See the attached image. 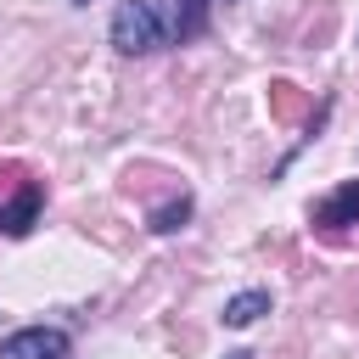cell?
Returning <instances> with one entry per match:
<instances>
[{
    "label": "cell",
    "mask_w": 359,
    "mask_h": 359,
    "mask_svg": "<svg viewBox=\"0 0 359 359\" xmlns=\"http://www.w3.org/2000/svg\"><path fill=\"white\" fill-rule=\"evenodd\" d=\"M112 50L123 56H151L180 45V0H123L112 11Z\"/></svg>",
    "instance_id": "1"
},
{
    "label": "cell",
    "mask_w": 359,
    "mask_h": 359,
    "mask_svg": "<svg viewBox=\"0 0 359 359\" xmlns=\"http://www.w3.org/2000/svg\"><path fill=\"white\" fill-rule=\"evenodd\" d=\"M73 353V337L62 325H22L0 342V359H67Z\"/></svg>",
    "instance_id": "2"
},
{
    "label": "cell",
    "mask_w": 359,
    "mask_h": 359,
    "mask_svg": "<svg viewBox=\"0 0 359 359\" xmlns=\"http://www.w3.org/2000/svg\"><path fill=\"white\" fill-rule=\"evenodd\" d=\"M309 224H320V230L359 224V180H348V185H337L331 196H320V202L309 208Z\"/></svg>",
    "instance_id": "3"
},
{
    "label": "cell",
    "mask_w": 359,
    "mask_h": 359,
    "mask_svg": "<svg viewBox=\"0 0 359 359\" xmlns=\"http://www.w3.org/2000/svg\"><path fill=\"white\" fill-rule=\"evenodd\" d=\"M39 202H45V191L28 180V185L0 208V230H6V236H28V230H34V219H39Z\"/></svg>",
    "instance_id": "4"
},
{
    "label": "cell",
    "mask_w": 359,
    "mask_h": 359,
    "mask_svg": "<svg viewBox=\"0 0 359 359\" xmlns=\"http://www.w3.org/2000/svg\"><path fill=\"white\" fill-rule=\"evenodd\" d=\"M258 314H269V292H264V286H252V292H236V297H224V314H219V320H224L230 331H241V325H252Z\"/></svg>",
    "instance_id": "5"
},
{
    "label": "cell",
    "mask_w": 359,
    "mask_h": 359,
    "mask_svg": "<svg viewBox=\"0 0 359 359\" xmlns=\"http://www.w3.org/2000/svg\"><path fill=\"white\" fill-rule=\"evenodd\" d=\"M185 219H191V196H168L163 208L146 213V230L151 236H174V230H185Z\"/></svg>",
    "instance_id": "6"
},
{
    "label": "cell",
    "mask_w": 359,
    "mask_h": 359,
    "mask_svg": "<svg viewBox=\"0 0 359 359\" xmlns=\"http://www.w3.org/2000/svg\"><path fill=\"white\" fill-rule=\"evenodd\" d=\"M224 359H252V353H241V348H236V353H224Z\"/></svg>",
    "instance_id": "7"
},
{
    "label": "cell",
    "mask_w": 359,
    "mask_h": 359,
    "mask_svg": "<svg viewBox=\"0 0 359 359\" xmlns=\"http://www.w3.org/2000/svg\"><path fill=\"white\" fill-rule=\"evenodd\" d=\"M67 6H90V0H67Z\"/></svg>",
    "instance_id": "8"
}]
</instances>
